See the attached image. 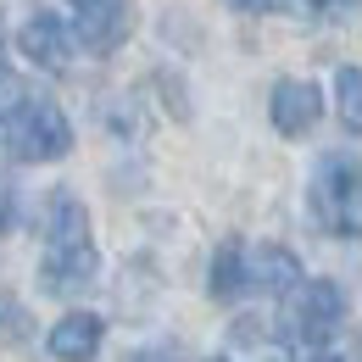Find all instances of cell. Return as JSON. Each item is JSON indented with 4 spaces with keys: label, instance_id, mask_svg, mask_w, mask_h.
<instances>
[{
    "label": "cell",
    "instance_id": "obj_11",
    "mask_svg": "<svg viewBox=\"0 0 362 362\" xmlns=\"http://www.w3.org/2000/svg\"><path fill=\"white\" fill-rule=\"evenodd\" d=\"M334 106H340V123L362 134V67H340L334 73Z\"/></svg>",
    "mask_w": 362,
    "mask_h": 362
},
{
    "label": "cell",
    "instance_id": "obj_17",
    "mask_svg": "<svg viewBox=\"0 0 362 362\" xmlns=\"http://www.w3.org/2000/svg\"><path fill=\"white\" fill-rule=\"evenodd\" d=\"M334 6H346V0H334Z\"/></svg>",
    "mask_w": 362,
    "mask_h": 362
},
{
    "label": "cell",
    "instance_id": "obj_10",
    "mask_svg": "<svg viewBox=\"0 0 362 362\" xmlns=\"http://www.w3.org/2000/svg\"><path fill=\"white\" fill-rule=\"evenodd\" d=\"M245 290V245L240 240H223L218 257H212V296L218 301H234Z\"/></svg>",
    "mask_w": 362,
    "mask_h": 362
},
{
    "label": "cell",
    "instance_id": "obj_14",
    "mask_svg": "<svg viewBox=\"0 0 362 362\" xmlns=\"http://www.w3.org/2000/svg\"><path fill=\"white\" fill-rule=\"evenodd\" d=\"M139 362H168V357H139Z\"/></svg>",
    "mask_w": 362,
    "mask_h": 362
},
{
    "label": "cell",
    "instance_id": "obj_2",
    "mask_svg": "<svg viewBox=\"0 0 362 362\" xmlns=\"http://www.w3.org/2000/svg\"><path fill=\"white\" fill-rule=\"evenodd\" d=\"M73 129L62 117V106L45 95H17L0 84V151H11L17 162H56L67 156Z\"/></svg>",
    "mask_w": 362,
    "mask_h": 362
},
{
    "label": "cell",
    "instance_id": "obj_1",
    "mask_svg": "<svg viewBox=\"0 0 362 362\" xmlns=\"http://www.w3.org/2000/svg\"><path fill=\"white\" fill-rule=\"evenodd\" d=\"M100 257L90 240V212L84 201H73L67 189H56L45 206V257H40V284L50 296H67L78 284H90Z\"/></svg>",
    "mask_w": 362,
    "mask_h": 362
},
{
    "label": "cell",
    "instance_id": "obj_8",
    "mask_svg": "<svg viewBox=\"0 0 362 362\" xmlns=\"http://www.w3.org/2000/svg\"><path fill=\"white\" fill-rule=\"evenodd\" d=\"M17 45H23V56H28L34 67L62 73V67H67V56H73V34H67V23H62L56 11H34V17L23 23Z\"/></svg>",
    "mask_w": 362,
    "mask_h": 362
},
{
    "label": "cell",
    "instance_id": "obj_18",
    "mask_svg": "<svg viewBox=\"0 0 362 362\" xmlns=\"http://www.w3.org/2000/svg\"><path fill=\"white\" fill-rule=\"evenodd\" d=\"M212 362H223V357H212Z\"/></svg>",
    "mask_w": 362,
    "mask_h": 362
},
{
    "label": "cell",
    "instance_id": "obj_4",
    "mask_svg": "<svg viewBox=\"0 0 362 362\" xmlns=\"http://www.w3.org/2000/svg\"><path fill=\"white\" fill-rule=\"evenodd\" d=\"M340 317H346V290H340L334 279H313V284L296 290V313H290V323H296L301 340L323 346V340L340 329Z\"/></svg>",
    "mask_w": 362,
    "mask_h": 362
},
{
    "label": "cell",
    "instance_id": "obj_15",
    "mask_svg": "<svg viewBox=\"0 0 362 362\" xmlns=\"http://www.w3.org/2000/svg\"><path fill=\"white\" fill-rule=\"evenodd\" d=\"M67 6H90V0H67Z\"/></svg>",
    "mask_w": 362,
    "mask_h": 362
},
{
    "label": "cell",
    "instance_id": "obj_7",
    "mask_svg": "<svg viewBox=\"0 0 362 362\" xmlns=\"http://www.w3.org/2000/svg\"><path fill=\"white\" fill-rule=\"evenodd\" d=\"M245 284L262 290V296H290V290L307 284L301 279V257L290 245H251L245 251Z\"/></svg>",
    "mask_w": 362,
    "mask_h": 362
},
{
    "label": "cell",
    "instance_id": "obj_5",
    "mask_svg": "<svg viewBox=\"0 0 362 362\" xmlns=\"http://www.w3.org/2000/svg\"><path fill=\"white\" fill-rule=\"evenodd\" d=\"M73 34H78L84 50H100V56H106V50H117L134 34V6H129V0H90V6L78 11Z\"/></svg>",
    "mask_w": 362,
    "mask_h": 362
},
{
    "label": "cell",
    "instance_id": "obj_12",
    "mask_svg": "<svg viewBox=\"0 0 362 362\" xmlns=\"http://www.w3.org/2000/svg\"><path fill=\"white\" fill-rule=\"evenodd\" d=\"M307 6H317V11H323V6H334V0H307Z\"/></svg>",
    "mask_w": 362,
    "mask_h": 362
},
{
    "label": "cell",
    "instance_id": "obj_3",
    "mask_svg": "<svg viewBox=\"0 0 362 362\" xmlns=\"http://www.w3.org/2000/svg\"><path fill=\"white\" fill-rule=\"evenodd\" d=\"M313 212L340 240H362V168L351 156H323L313 173Z\"/></svg>",
    "mask_w": 362,
    "mask_h": 362
},
{
    "label": "cell",
    "instance_id": "obj_13",
    "mask_svg": "<svg viewBox=\"0 0 362 362\" xmlns=\"http://www.w3.org/2000/svg\"><path fill=\"white\" fill-rule=\"evenodd\" d=\"M317 362H340V357H329V351H323V357H317Z\"/></svg>",
    "mask_w": 362,
    "mask_h": 362
},
{
    "label": "cell",
    "instance_id": "obj_9",
    "mask_svg": "<svg viewBox=\"0 0 362 362\" xmlns=\"http://www.w3.org/2000/svg\"><path fill=\"white\" fill-rule=\"evenodd\" d=\"M100 334H106V323L95 313H67L56 329L45 334V351L56 362H95V351H100Z\"/></svg>",
    "mask_w": 362,
    "mask_h": 362
},
{
    "label": "cell",
    "instance_id": "obj_6",
    "mask_svg": "<svg viewBox=\"0 0 362 362\" xmlns=\"http://www.w3.org/2000/svg\"><path fill=\"white\" fill-rule=\"evenodd\" d=\"M268 112H273V129H279V134L301 139V134H313V123L323 117V95H317V84H307V78H279Z\"/></svg>",
    "mask_w": 362,
    "mask_h": 362
},
{
    "label": "cell",
    "instance_id": "obj_16",
    "mask_svg": "<svg viewBox=\"0 0 362 362\" xmlns=\"http://www.w3.org/2000/svg\"><path fill=\"white\" fill-rule=\"evenodd\" d=\"M0 84H6V67H0Z\"/></svg>",
    "mask_w": 362,
    "mask_h": 362
}]
</instances>
